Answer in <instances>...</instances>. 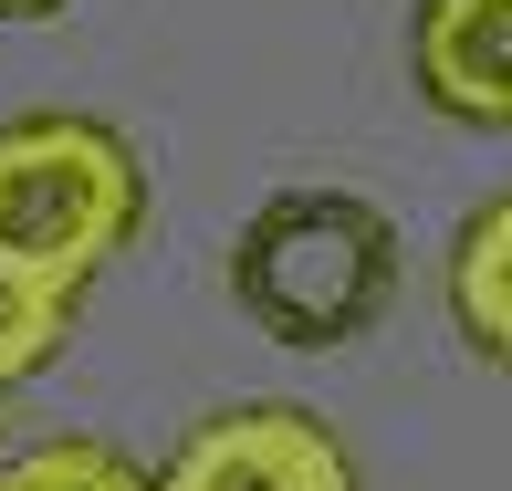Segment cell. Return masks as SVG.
Returning a JSON list of instances; mask_svg holds the SVG:
<instances>
[{
  "mask_svg": "<svg viewBox=\"0 0 512 491\" xmlns=\"http://www.w3.org/2000/svg\"><path fill=\"white\" fill-rule=\"evenodd\" d=\"M0 491H147V471L115 439H42V450L0 460Z\"/></svg>",
  "mask_w": 512,
  "mask_h": 491,
  "instance_id": "obj_7",
  "label": "cell"
},
{
  "mask_svg": "<svg viewBox=\"0 0 512 491\" xmlns=\"http://www.w3.org/2000/svg\"><path fill=\"white\" fill-rule=\"evenodd\" d=\"M53 11H74V0H0V21H53Z\"/></svg>",
  "mask_w": 512,
  "mask_h": 491,
  "instance_id": "obj_8",
  "label": "cell"
},
{
  "mask_svg": "<svg viewBox=\"0 0 512 491\" xmlns=\"http://www.w3.org/2000/svg\"><path fill=\"white\" fill-rule=\"evenodd\" d=\"M408 74L439 115L512 136V0H418L408 11Z\"/></svg>",
  "mask_w": 512,
  "mask_h": 491,
  "instance_id": "obj_4",
  "label": "cell"
},
{
  "mask_svg": "<svg viewBox=\"0 0 512 491\" xmlns=\"http://www.w3.org/2000/svg\"><path fill=\"white\" fill-rule=\"evenodd\" d=\"M450 314L492 366H512V199L471 209L450 241Z\"/></svg>",
  "mask_w": 512,
  "mask_h": 491,
  "instance_id": "obj_5",
  "label": "cell"
},
{
  "mask_svg": "<svg viewBox=\"0 0 512 491\" xmlns=\"http://www.w3.org/2000/svg\"><path fill=\"white\" fill-rule=\"evenodd\" d=\"M230 303L272 345L335 356V345L377 335V314L398 303V230L356 189H283L230 241Z\"/></svg>",
  "mask_w": 512,
  "mask_h": 491,
  "instance_id": "obj_1",
  "label": "cell"
},
{
  "mask_svg": "<svg viewBox=\"0 0 512 491\" xmlns=\"http://www.w3.org/2000/svg\"><path fill=\"white\" fill-rule=\"evenodd\" d=\"M74 303H84V293L42 283V272H21L11 251H0V387L42 377V366L63 356V335H74Z\"/></svg>",
  "mask_w": 512,
  "mask_h": 491,
  "instance_id": "obj_6",
  "label": "cell"
},
{
  "mask_svg": "<svg viewBox=\"0 0 512 491\" xmlns=\"http://www.w3.org/2000/svg\"><path fill=\"white\" fill-rule=\"evenodd\" d=\"M147 220V168L105 115H11L0 126V251L84 293Z\"/></svg>",
  "mask_w": 512,
  "mask_h": 491,
  "instance_id": "obj_2",
  "label": "cell"
},
{
  "mask_svg": "<svg viewBox=\"0 0 512 491\" xmlns=\"http://www.w3.org/2000/svg\"><path fill=\"white\" fill-rule=\"evenodd\" d=\"M147 491H356V460H345V439L314 408L262 397V408L199 418Z\"/></svg>",
  "mask_w": 512,
  "mask_h": 491,
  "instance_id": "obj_3",
  "label": "cell"
}]
</instances>
